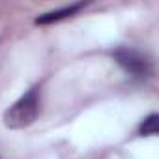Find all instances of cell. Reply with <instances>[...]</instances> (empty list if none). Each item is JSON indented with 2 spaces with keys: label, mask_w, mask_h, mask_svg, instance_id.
I'll use <instances>...</instances> for the list:
<instances>
[{
  "label": "cell",
  "mask_w": 159,
  "mask_h": 159,
  "mask_svg": "<svg viewBox=\"0 0 159 159\" xmlns=\"http://www.w3.org/2000/svg\"><path fill=\"white\" fill-rule=\"evenodd\" d=\"M39 114V88H30L4 112V125L10 129H23L36 122Z\"/></svg>",
  "instance_id": "obj_1"
},
{
  "label": "cell",
  "mask_w": 159,
  "mask_h": 159,
  "mask_svg": "<svg viewBox=\"0 0 159 159\" xmlns=\"http://www.w3.org/2000/svg\"><path fill=\"white\" fill-rule=\"evenodd\" d=\"M114 60L135 77H148L152 73V64L146 56L133 49H118L114 51Z\"/></svg>",
  "instance_id": "obj_2"
},
{
  "label": "cell",
  "mask_w": 159,
  "mask_h": 159,
  "mask_svg": "<svg viewBox=\"0 0 159 159\" xmlns=\"http://www.w3.org/2000/svg\"><path fill=\"white\" fill-rule=\"evenodd\" d=\"M86 4L84 2H77V4H71V6H66V8H60V10H54V11H49V13H43L39 17H36V25H51V23H58L66 17H71L75 15L79 10H83Z\"/></svg>",
  "instance_id": "obj_3"
},
{
  "label": "cell",
  "mask_w": 159,
  "mask_h": 159,
  "mask_svg": "<svg viewBox=\"0 0 159 159\" xmlns=\"http://www.w3.org/2000/svg\"><path fill=\"white\" fill-rule=\"evenodd\" d=\"M157 120H159V116H157L155 112H152L150 116H146L144 122H142L140 127H139V133H140L142 137H153V135H157V131H159Z\"/></svg>",
  "instance_id": "obj_4"
}]
</instances>
